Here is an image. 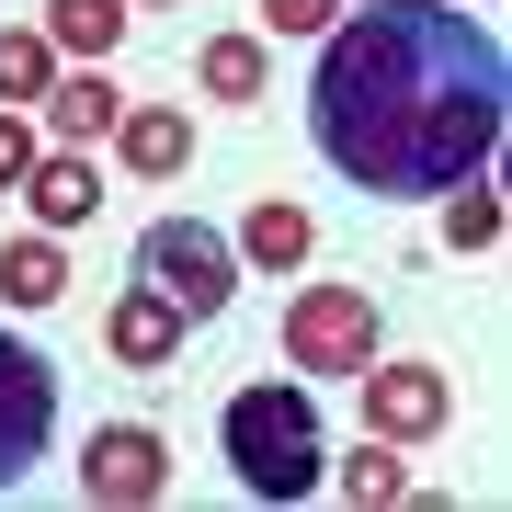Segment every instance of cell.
Instances as JSON below:
<instances>
[{
	"label": "cell",
	"mask_w": 512,
	"mask_h": 512,
	"mask_svg": "<svg viewBox=\"0 0 512 512\" xmlns=\"http://www.w3.org/2000/svg\"><path fill=\"white\" fill-rule=\"evenodd\" d=\"M501 114H512L501 35L456 0H365L353 23L319 35L308 137L342 183H365L387 205L490 171Z\"/></svg>",
	"instance_id": "6da1fadb"
},
{
	"label": "cell",
	"mask_w": 512,
	"mask_h": 512,
	"mask_svg": "<svg viewBox=\"0 0 512 512\" xmlns=\"http://www.w3.org/2000/svg\"><path fill=\"white\" fill-rule=\"evenodd\" d=\"M23 183H35V126L0 103V194H23Z\"/></svg>",
	"instance_id": "d6986e66"
},
{
	"label": "cell",
	"mask_w": 512,
	"mask_h": 512,
	"mask_svg": "<svg viewBox=\"0 0 512 512\" xmlns=\"http://www.w3.org/2000/svg\"><path fill=\"white\" fill-rule=\"evenodd\" d=\"M46 444H57V376H46L35 342H12V330H0V490H12Z\"/></svg>",
	"instance_id": "5b68a950"
},
{
	"label": "cell",
	"mask_w": 512,
	"mask_h": 512,
	"mask_svg": "<svg viewBox=\"0 0 512 512\" xmlns=\"http://www.w3.org/2000/svg\"><path fill=\"white\" fill-rule=\"evenodd\" d=\"M160 490H171L160 433H148V421H103V433H92V456H80V501L137 512V501H160Z\"/></svg>",
	"instance_id": "8992f818"
},
{
	"label": "cell",
	"mask_w": 512,
	"mask_h": 512,
	"mask_svg": "<svg viewBox=\"0 0 512 512\" xmlns=\"http://www.w3.org/2000/svg\"><path fill=\"white\" fill-rule=\"evenodd\" d=\"M57 92V46H46V23L35 35H0V103H46Z\"/></svg>",
	"instance_id": "e0dca14e"
},
{
	"label": "cell",
	"mask_w": 512,
	"mask_h": 512,
	"mask_svg": "<svg viewBox=\"0 0 512 512\" xmlns=\"http://www.w3.org/2000/svg\"><path fill=\"white\" fill-rule=\"evenodd\" d=\"M114 35H126V0H46V46L80 57V69H103Z\"/></svg>",
	"instance_id": "7c38bea8"
},
{
	"label": "cell",
	"mask_w": 512,
	"mask_h": 512,
	"mask_svg": "<svg viewBox=\"0 0 512 512\" xmlns=\"http://www.w3.org/2000/svg\"><path fill=\"white\" fill-rule=\"evenodd\" d=\"M23 205H35V228H80V217L103 205V183H92V148H57V160H35Z\"/></svg>",
	"instance_id": "8fae6325"
},
{
	"label": "cell",
	"mask_w": 512,
	"mask_h": 512,
	"mask_svg": "<svg viewBox=\"0 0 512 512\" xmlns=\"http://www.w3.org/2000/svg\"><path fill=\"white\" fill-rule=\"evenodd\" d=\"M330 478H342V501H353V512H365V501H376V512H387V501H410V467H399V456H376V444H365V456H342Z\"/></svg>",
	"instance_id": "ac0fdd59"
},
{
	"label": "cell",
	"mask_w": 512,
	"mask_h": 512,
	"mask_svg": "<svg viewBox=\"0 0 512 512\" xmlns=\"http://www.w3.org/2000/svg\"><path fill=\"white\" fill-rule=\"evenodd\" d=\"M194 80H205L217 103H262V92H274V57H262V35H205Z\"/></svg>",
	"instance_id": "5bb4252c"
},
{
	"label": "cell",
	"mask_w": 512,
	"mask_h": 512,
	"mask_svg": "<svg viewBox=\"0 0 512 512\" xmlns=\"http://www.w3.org/2000/svg\"><path fill=\"white\" fill-rule=\"evenodd\" d=\"M103 353L114 365H171V353H183V308H171V296H114L103 308Z\"/></svg>",
	"instance_id": "ba28073f"
},
{
	"label": "cell",
	"mask_w": 512,
	"mask_h": 512,
	"mask_svg": "<svg viewBox=\"0 0 512 512\" xmlns=\"http://www.w3.org/2000/svg\"><path fill=\"white\" fill-rule=\"evenodd\" d=\"M114 148H126V171H148V183H171V171L194 160V126L171 103H126L114 114Z\"/></svg>",
	"instance_id": "9c48e42d"
},
{
	"label": "cell",
	"mask_w": 512,
	"mask_h": 512,
	"mask_svg": "<svg viewBox=\"0 0 512 512\" xmlns=\"http://www.w3.org/2000/svg\"><path fill=\"white\" fill-rule=\"evenodd\" d=\"M114 114H126V92H114L103 69H69V80L46 92V137H57V148H92V137H114Z\"/></svg>",
	"instance_id": "30bf717a"
},
{
	"label": "cell",
	"mask_w": 512,
	"mask_h": 512,
	"mask_svg": "<svg viewBox=\"0 0 512 512\" xmlns=\"http://www.w3.org/2000/svg\"><path fill=\"white\" fill-rule=\"evenodd\" d=\"M353 387H365V433H387V444H433L444 421H456L444 365H365Z\"/></svg>",
	"instance_id": "52a82bcc"
},
{
	"label": "cell",
	"mask_w": 512,
	"mask_h": 512,
	"mask_svg": "<svg viewBox=\"0 0 512 512\" xmlns=\"http://www.w3.org/2000/svg\"><path fill=\"white\" fill-rule=\"evenodd\" d=\"M0 296H12V308H57V296H69L57 239H12V251H0Z\"/></svg>",
	"instance_id": "9a60e30c"
},
{
	"label": "cell",
	"mask_w": 512,
	"mask_h": 512,
	"mask_svg": "<svg viewBox=\"0 0 512 512\" xmlns=\"http://www.w3.org/2000/svg\"><path fill=\"white\" fill-rule=\"evenodd\" d=\"M217 444H228V478L251 501H308L319 478H330V456H319V399L308 387H239V399L217 410Z\"/></svg>",
	"instance_id": "7a4b0ae2"
},
{
	"label": "cell",
	"mask_w": 512,
	"mask_h": 512,
	"mask_svg": "<svg viewBox=\"0 0 512 512\" xmlns=\"http://www.w3.org/2000/svg\"><path fill=\"white\" fill-rule=\"evenodd\" d=\"M285 365H308V376H365V365H376V296H365V285H296V296H285Z\"/></svg>",
	"instance_id": "277c9868"
},
{
	"label": "cell",
	"mask_w": 512,
	"mask_h": 512,
	"mask_svg": "<svg viewBox=\"0 0 512 512\" xmlns=\"http://www.w3.org/2000/svg\"><path fill=\"white\" fill-rule=\"evenodd\" d=\"M262 23H274V35H330L342 0H262Z\"/></svg>",
	"instance_id": "ffe728a7"
},
{
	"label": "cell",
	"mask_w": 512,
	"mask_h": 512,
	"mask_svg": "<svg viewBox=\"0 0 512 512\" xmlns=\"http://www.w3.org/2000/svg\"><path fill=\"white\" fill-rule=\"evenodd\" d=\"M137 285L171 296V308H183V330H194V319H228V296H239V239H217L205 217H148V239H137Z\"/></svg>",
	"instance_id": "3957f363"
},
{
	"label": "cell",
	"mask_w": 512,
	"mask_h": 512,
	"mask_svg": "<svg viewBox=\"0 0 512 512\" xmlns=\"http://www.w3.org/2000/svg\"><path fill=\"white\" fill-rule=\"evenodd\" d=\"M239 251H251L262 274H296V262L319 251V228H308V205H274V194H262L251 217H239Z\"/></svg>",
	"instance_id": "4fadbf2b"
},
{
	"label": "cell",
	"mask_w": 512,
	"mask_h": 512,
	"mask_svg": "<svg viewBox=\"0 0 512 512\" xmlns=\"http://www.w3.org/2000/svg\"><path fill=\"white\" fill-rule=\"evenodd\" d=\"M126 12H137V0H126Z\"/></svg>",
	"instance_id": "44dd1931"
},
{
	"label": "cell",
	"mask_w": 512,
	"mask_h": 512,
	"mask_svg": "<svg viewBox=\"0 0 512 512\" xmlns=\"http://www.w3.org/2000/svg\"><path fill=\"white\" fill-rule=\"evenodd\" d=\"M490 239H501V194H490V171L444 183V251H490Z\"/></svg>",
	"instance_id": "2e32d148"
}]
</instances>
